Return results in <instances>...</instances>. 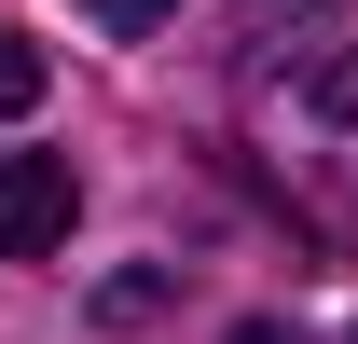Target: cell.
<instances>
[{"label": "cell", "mask_w": 358, "mask_h": 344, "mask_svg": "<svg viewBox=\"0 0 358 344\" xmlns=\"http://www.w3.org/2000/svg\"><path fill=\"white\" fill-rule=\"evenodd\" d=\"M69 207H83L69 152H0V261H42V248H69Z\"/></svg>", "instance_id": "cell-1"}, {"label": "cell", "mask_w": 358, "mask_h": 344, "mask_svg": "<svg viewBox=\"0 0 358 344\" xmlns=\"http://www.w3.org/2000/svg\"><path fill=\"white\" fill-rule=\"evenodd\" d=\"M28 96H42V42H14V28H0V124H14Z\"/></svg>", "instance_id": "cell-2"}, {"label": "cell", "mask_w": 358, "mask_h": 344, "mask_svg": "<svg viewBox=\"0 0 358 344\" xmlns=\"http://www.w3.org/2000/svg\"><path fill=\"white\" fill-rule=\"evenodd\" d=\"M83 14H96V28H124V42H138V28H166L179 0H83Z\"/></svg>", "instance_id": "cell-3"}, {"label": "cell", "mask_w": 358, "mask_h": 344, "mask_svg": "<svg viewBox=\"0 0 358 344\" xmlns=\"http://www.w3.org/2000/svg\"><path fill=\"white\" fill-rule=\"evenodd\" d=\"M317 110H331V124H358V55H331V69H317Z\"/></svg>", "instance_id": "cell-4"}, {"label": "cell", "mask_w": 358, "mask_h": 344, "mask_svg": "<svg viewBox=\"0 0 358 344\" xmlns=\"http://www.w3.org/2000/svg\"><path fill=\"white\" fill-rule=\"evenodd\" d=\"M275 14H289V28H317L331 0H248V42H275Z\"/></svg>", "instance_id": "cell-5"}, {"label": "cell", "mask_w": 358, "mask_h": 344, "mask_svg": "<svg viewBox=\"0 0 358 344\" xmlns=\"http://www.w3.org/2000/svg\"><path fill=\"white\" fill-rule=\"evenodd\" d=\"M234 344H289V331H234Z\"/></svg>", "instance_id": "cell-6"}]
</instances>
